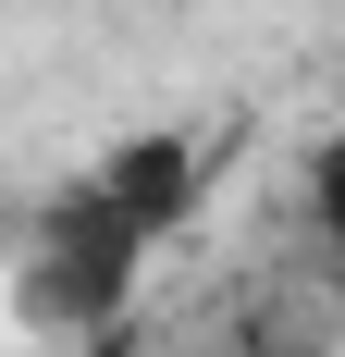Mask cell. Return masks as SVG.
I'll return each mask as SVG.
<instances>
[{
	"label": "cell",
	"mask_w": 345,
	"mask_h": 357,
	"mask_svg": "<svg viewBox=\"0 0 345 357\" xmlns=\"http://www.w3.org/2000/svg\"><path fill=\"white\" fill-rule=\"evenodd\" d=\"M309 222H321V247H333V271H345V123L309 148Z\"/></svg>",
	"instance_id": "3"
},
{
	"label": "cell",
	"mask_w": 345,
	"mask_h": 357,
	"mask_svg": "<svg viewBox=\"0 0 345 357\" xmlns=\"http://www.w3.org/2000/svg\"><path fill=\"white\" fill-rule=\"evenodd\" d=\"M136 271H148V247L99 210V197H87V185H74L62 210L37 222L25 284H13V296H25V321H37V333H111L124 308H136Z\"/></svg>",
	"instance_id": "1"
},
{
	"label": "cell",
	"mask_w": 345,
	"mask_h": 357,
	"mask_svg": "<svg viewBox=\"0 0 345 357\" xmlns=\"http://www.w3.org/2000/svg\"><path fill=\"white\" fill-rule=\"evenodd\" d=\"M87 197H99L136 247H172L185 222H198V197H210V136H172V123H148V136H124L87 173Z\"/></svg>",
	"instance_id": "2"
}]
</instances>
